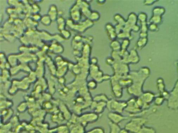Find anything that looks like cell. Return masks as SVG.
<instances>
[{
	"label": "cell",
	"mask_w": 178,
	"mask_h": 133,
	"mask_svg": "<svg viewBox=\"0 0 178 133\" xmlns=\"http://www.w3.org/2000/svg\"><path fill=\"white\" fill-rule=\"evenodd\" d=\"M108 117L109 119L110 120L111 122L116 124H118L121 121L126 118L125 116L120 114L114 112H109L108 114Z\"/></svg>",
	"instance_id": "obj_14"
},
{
	"label": "cell",
	"mask_w": 178,
	"mask_h": 133,
	"mask_svg": "<svg viewBox=\"0 0 178 133\" xmlns=\"http://www.w3.org/2000/svg\"><path fill=\"white\" fill-rule=\"evenodd\" d=\"M168 107L171 109L178 108V80L168 99Z\"/></svg>",
	"instance_id": "obj_7"
},
{
	"label": "cell",
	"mask_w": 178,
	"mask_h": 133,
	"mask_svg": "<svg viewBox=\"0 0 178 133\" xmlns=\"http://www.w3.org/2000/svg\"><path fill=\"white\" fill-rule=\"evenodd\" d=\"M127 106V102L119 101L114 99L109 100L107 104V107L111 112L121 114L125 110Z\"/></svg>",
	"instance_id": "obj_4"
},
{
	"label": "cell",
	"mask_w": 178,
	"mask_h": 133,
	"mask_svg": "<svg viewBox=\"0 0 178 133\" xmlns=\"http://www.w3.org/2000/svg\"><path fill=\"white\" fill-rule=\"evenodd\" d=\"M140 24V32L147 33L148 30V25L147 22H143Z\"/></svg>",
	"instance_id": "obj_39"
},
{
	"label": "cell",
	"mask_w": 178,
	"mask_h": 133,
	"mask_svg": "<svg viewBox=\"0 0 178 133\" xmlns=\"http://www.w3.org/2000/svg\"><path fill=\"white\" fill-rule=\"evenodd\" d=\"M98 119V114L95 112L94 113H87L84 114L78 118V121L83 126L85 125L89 122H94Z\"/></svg>",
	"instance_id": "obj_9"
},
{
	"label": "cell",
	"mask_w": 178,
	"mask_h": 133,
	"mask_svg": "<svg viewBox=\"0 0 178 133\" xmlns=\"http://www.w3.org/2000/svg\"><path fill=\"white\" fill-rule=\"evenodd\" d=\"M148 35H147V33L146 32H140V38H146V37H147Z\"/></svg>",
	"instance_id": "obj_50"
},
{
	"label": "cell",
	"mask_w": 178,
	"mask_h": 133,
	"mask_svg": "<svg viewBox=\"0 0 178 133\" xmlns=\"http://www.w3.org/2000/svg\"><path fill=\"white\" fill-rule=\"evenodd\" d=\"M143 103V109L147 108L149 105L155 98V95L151 91L144 92L142 95L139 97Z\"/></svg>",
	"instance_id": "obj_10"
},
{
	"label": "cell",
	"mask_w": 178,
	"mask_h": 133,
	"mask_svg": "<svg viewBox=\"0 0 178 133\" xmlns=\"http://www.w3.org/2000/svg\"><path fill=\"white\" fill-rule=\"evenodd\" d=\"M48 15L50 16L51 19L53 21H54L58 19V12L57 6L54 4L51 5L48 11Z\"/></svg>",
	"instance_id": "obj_17"
},
{
	"label": "cell",
	"mask_w": 178,
	"mask_h": 133,
	"mask_svg": "<svg viewBox=\"0 0 178 133\" xmlns=\"http://www.w3.org/2000/svg\"><path fill=\"white\" fill-rule=\"evenodd\" d=\"M164 99L163 97L162 96H158L157 97H156L155 98L154 100V103L157 106H160L162 104H163V101H164Z\"/></svg>",
	"instance_id": "obj_38"
},
{
	"label": "cell",
	"mask_w": 178,
	"mask_h": 133,
	"mask_svg": "<svg viewBox=\"0 0 178 133\" xmlns=\"http://www.w3.org/2000/svg\"><path fill=\"white\" fill-rule=\"evenodd\" d=\"M165 10L164 8L161 6H157L154 8L153 10V15L154 16H157L162 17L163 15H164L165 13Z\"/></svg>",
	"instance_id": "obj_21"
},
{
	"label": "cell",
	"mask_w": 178,
	"mask_h": 133,
	"mask_svg": "<svg viewBox=\"0 0 178 133\" xmlns=\"http://www.w3.org/2000/svg\"><path fill=\"white\" fill-rule=\"evenodd\" d=\"M119 133H129L128 131H127L126 130H120Z\"/></svg>",
	"instance_id": "obj_53"
},
{
	"label": "cell",
	"mask_w": 178,
	"mask_h": 133,
	"mask_svg": "<svg viewBox=\"0 0 178 133\" xmlns=\"http://www.w3.org/2000/svg\"><path fill=\"white\" fill-rule=\"evenodd\" d=\"M151 73L148 67L143 66L138 71H132L128 76L132 80V84L128 88V93L137 97H140L143 94V86L144 82L148 78Z\"/></svg>",
	"instance_id": "obj_1"
},
{
	"label": "cell",
	"mask_w": 178,
	"mask_h": 133,
	"mask_svg": "<svg viewBox=\"0 0 178 133\" xmlns=\"http://www.w3.org/2000/svg\"><path fill=\"white\" fill-rule=\"evenodd\" d=\"M107 102L101 101V102H96L93 101L91 104V108L94 109L95 112L97 114H100L103 113L104 111L105 107H107Z\"/></svg>",
	"instance_id": "obj_12"
},
{
	"label": "cell",
	"mask_w": 178,
	"mask_h": 133,
	"mask_svg": "<svg viewBox=\"0 0 178 133\" xmlns=\"http://www.w3.org/2000/svg\"><path fill=\"white\" fill-rule=\"evenodd\" d=\"M156 2H157L156 1H154V0H148V1L147 0V1H145L144 2V3L145 5H151Z\"/></svg>",
	"instance_id": "obj_46"
},
{
	"label": "cell",
	"mask_w": 178,
	"mask_h": 133,
	"mask_svg": "<svg viewBox=\"0 0 178 133\" xmlns=\"http://www.w3.org/2000/svg\"><path fill=\"white\" fill-rule=\"evenodd\" d=\"M157 87L158 90L160 91L161 94L163 93L165 91V85L164 84L163 79L162 78H159L157 80Z\"/></svg>",
	"instance_id": "obj_30"
},
{
	"label": "cell",
	"mask_w": 178,
	"mask_h": 133,
	"mask_svg": "<svg viewBox=\"0 0 178 133\" xmlns=\"http://www.w3.org/2000/svg\"><path fill=\"white\" fill-rule=\"evenodd\" d=\"M35 4H35L34 5H33V10H34V11L35 12V14H38V9L40 10V8H39L38 5H35Z\"/></svg>",
	"instance_id": "obj_48"
},
{
	"label": "cell",
	"mask_w": 178,
	"mask_h": 133,
	"mask_svg": "<svg viewBox=\"0 0 178 133\" xmlns=\"http://www.w3.org/2000/svg\"><path fill=\"white\" fill-rule=\"evenodd\" d=\"M51 58L50 57H47L46 59H45V62L47 63L49 68H50V70L51 71V73L56 75L57 70L56 69V68L55 67V64H54Z\"/></svg>",
	"instance_id": "obj_19"
},
{
	"label": "cell",
	"mask_w": 178,
	"mask_h": 133,
	"mask_svg": "<svg viewBox=\"0 0 178 133\" xmlns=\"http://www.w3.org/2000/svg\"><path fill=\"white\" fill-rule=\"evenodd\" d=\"M49 50L52 52L53 53L60 54L64 51L63 46L57 42H54L51 45Z\"/></svg>",
	"instance_id": "obj_16"
},
{
	"label": "cell",
	"mask_w": 178,
	"mask_h": 133,
	"mask_svg": "<svg viewBox=\"0 0 178 133\" xmlns=\"http://www.w3.org/2000/svg\"><path fill=\"white\" fill-rule=\"evenodd\" d=\"M100 18H101V15L99 12L97 11H93L88 19L94 22L98 21Z\"/></svg>",
	"instance_id": "obj_29"
},
{
	"label": "cell",
	"mask_w": 178,
	"mask_h": 133,
	"mask_svg": "<svg viewBox=\"0 0 178 133\" xmlns=\"http://www.w3.org/2000/svg\"><path fill=\"white\" fill-rule=\"evenodd\" d=\"M58 79H59L58 81H59L60 84L62 85H63V84H65V80L64 77H61V78H58Z\"/></svg>",
	"instance_id": "obj_49"
},
{
	"label": "cell",
	"mask_w": 178,
	"mask_h": 133,
	"mask_svg": "<svg viewBox=\"0 0 178 133\" xmlns=\"http://www.w3.org/2000/svg\"><path fill=\"white\" fill-rule=\"evenodd\" d=\"M57 24H58V30L61 31L65 29V25H66V22L65 19L62 17H59L57 19Z\"/></svg>",
	"instance_id": "obj_25"
},
{
	"label": "cell",
	"mask_w": 178,
	"mask_h": 133,
	"mask_svg": "<svg viewBox=\"0 0 178 133\" xmlns=\"http://www.w3.org/2000/svg\"><path fill=\"white\" fill-rule=\"evenodd\" d=\"M161 21H162V17L154 16V15L152 16V17L149 20L150 23H152V24H154L157 25L161 24Z\"/></svg>",
	"instance_id": "obj_31"
},
{
	"label": "cell",
	"mask_w": 178,
	"mask_h": 133,
	"mask_svg": "<svg viewBox=\"0 0 178 133\" xmlns=\"http://www.w3.org/2000/svg\"><path fill=\"white\" fill-rule=\"evenodd\" d=\"M142 109L138 104L137 98H131L127 101V106L125 110L130 114H135L140 112Z\"/></svg>",
	"instance_id": "obj_8"
},
{
	"label": "cell",
	"mask_w": 178,
	"mask_h": 133,
	"mask_svg": "<svg viewBox=\"0 0 178 133\" xmlns=\"http://www.w3.org/2000/svg\"><path fill=\"white\" fill-rule=\"evenodd\" d=\"M159 28H158V25H156L154 24L150 23V24L148 25V30H150L152 32H156L157 31H158Z\"/></svg>",
	"instance_id": "obj_41"
},
{
	"label": "cell",
	"mask_w": 178,
	"mask_h": 133,
	"mask_svg": "<svg viewBox=\"0 0 178 133\" xmlns=\"http://www.w3.org/2000/svg\"><path fill=\"white\" fill-rule=\"evenodd\" d=\"M140 57L138 52L135 49H132L129 52L128 56V64H137L140 62Z\"/></svg>",
	"instance_id": "obj_15"
},
{
	"label": "cell",
	"mask_w": 178,
	"mask_h": 133,
	"mask_svg": "<svg viewBox=\"0 0 178 133\" xmlns=\"http://www.w3.org/2000/svg\"><path fill=\"white\" fill-rule=\"evenodd\" d=\"M146 120L142 118H134L126 126V130L133 133H140Z\"/></svg>",
	"instance_id": "obj_2"
},
{
	"label": "cell",
	"mask_w": 178,
	"mask_h": 133,
	"mask_svg": "<svg viewBox=\"0 0 178 133\" xmlns=\"http://www.w3.org/2000/svg\"><path fill=\"white\" fill-rule=\"evenodd\" d=\"M60 32L61 37H63V39H70L71 33L68 30H66L65 29L61 31Z\"/></svg>",
	"instance_id": "obj_33"
},
{
	"label": "cell",
	"mask_w": 178,
	"mask_h": 133,
	"mask_svg": "<svg viewBox=\"0 0 178 133\" xmlns=\"http://www.w3.org/2000/svg\"><path fill=\"white\" fill-rule=\"evenodd\" d=\"M130 44V39H123V42L121 43V50L127 51V48L129 46Z\"/></svg>",
	"instance_id": "obj_37"
},
{
	"label": "cell",
	"mask_w": 178,
	"mask_h": 133,
	"mask_svg": "<svg viewBox=\"0 0 178 133\" xmlns=\"http://www.w3.org/2000/svg\"><path fill=\"white\" fill-rule=\"evenodd\" d=\"M110 125L111 127L110 133H119L120 130L118 124L110 122Z\"/></svg>",
	"instance_id": "obj_34"
},
{
	"label": "cell",
	"mask_w": 178,
	"mask_h": 133,
	"mask_svg": "<svg viewBox=\"0 0 178 133\" xmlns=\"http://www.w3.org/2000/svg\"><path fill=\"white\" fill-rule=\"evenodd\" d=\"M43 62H41V64H38V66H37V70L35 72L36 73V74L37 76V77H39V78H43V73H44V67H43Z\"/></svg>",
	"instance_id": "obj_28"
},
{
	"label": "cell",
	"mask_w": 178,
	"mask_h": 133,
	"mask_svg": "<svg viewBox=\"0 0 178 133\" xmlns=\"http://www.w3.org/2000/svg\"><path fill=\"white\" fill-rule=\"evenodd\" d=\"M110 47L114 52H119L121 50V43L117 39L113 40L110 43Z\"/></svg>",
	"instance_id": "obj_23"
},
{
	"label": "cell",
	"mask_w": 178,
	"mask_h": 133,
	"mask_svg": "<svg viewBox=\"0 0 178 133\" xmlns=\"http://www.w3.org/2000/svg\"><path fill=\"white\" fill-rule=\"evenodd\" d=\"M121 78H122L120 76L114 74L110 79L112 93L114 96L117 98H120L123 95V87L119 83V80Z\"/></svg>",
	"instance_id": "obj_6"
},
{
	"label": "cell",
	"mask_w": 178,
	"mask_h": 133,
	"mask_svg": "<svg viewBox=\"0 0 178 133\" xmlns=\"http://www.w3.org/2000/svg\"><path fill=\"white\" fill-rule=\"evenodd\" d=\"M20 66H13L12 68H10V73L12 75H15V74L18 73V72L20 71Z\"/></svg>",
	"instance_id": "obj_40"
},
{
	"label": "cell",
	"mask_w": 178,
	"mask_h": 133,
	"mask_svg": "<svg viewBox=\"0 0 178 133\" xmlns=\"http://www.w3.org/2000/svg\"><path fill=\"white\" fill-rule=\"evenodd\" d=\"M105 132L103 131V128L101 127H96L93 128L91 131L88 132L87 133H104Z\"/></svg>",
	"instance_id": "obj_43"
},
{
	"label": "cell",
	"mask_w": 178,
	"mask_h": 133,
	"mask_svg": "<svg viewBox=\"0 0 178 133\" xmlns=\"http://www.w3.org/2000/svg\"><path fill=\"white\" fill-rule=\"evenodd\" d=\"M138 20L140 21V23L147 22V16L145 12H140L138 16Z\"/></svg>",
	"instance_id": "obj_36"
},
{
	"label": "cell",
	"mask_w": 178,
	"mask_h": 133,
	"mask_svg": "<svg viewBox=\"0 0 178 133\" xmlns=\"http://www.w3.org/2000/svg\"><path fill=\"white\" fill-rule=\"evenodd\" d=\"M82 51H83L82 57L85 58H88L90 56V53H91V47L88 43H87L84 45Z\"/></svg>",
	"instance_id": "obj_22"
},
{
	"label": "cell",
	"mask_w": 178,
	"mask_h": 133,
	"mask_svg": "<svg viewBox=\"0 0 178 133\" xmlns=\"http://www.w3.org/2000/svg\"><path fill=\"white\" fill-rule=\"evenodd\" d=\"M148 42V39L147 37H146V38H140V39H138V41L136 42V48L138 49H143L144 47L145 46L147 43Z\"/></svg>",
	"instance_id": "obj_20"
},
{
	"label": "cell",
	"mask_w": 178,
	"mask_h": 133,
	"mask_svg": "<svg viewBox=\"0 0 178 133\" xmlns=\"http://www.w3.org/2000/svg\"><path fill=\"white\" fill-rule=\"evenodd\" d=\"M97 3L99 5H103L105 3V1H98Z\"/></svg>",
	"instance_id": "obj_52"
},
{
	"label": "cell",
	"mask_w": 178,
	"mask_h": 133,
	"mask_svg": "<svg viewBox=\"0 0 178 133\" xmlns=\"http://www.w3.org/2000/svg\"><path fill=\"white\" fill-rule=\"evenodd\" d=\"M140 30V27L138 25L133 26V27L132 28V31H133L134 32H138Z\"/></svg>",
	"instance_id": "obj_47"
},
{
	"label": "cell",
	"mask_w": 178,
	"mask_h": 133,
	"mask_svg": "<svg viewBox=\"0 0 178 133\" xmlns=\"http://www.w3.org/2000/svg\"><path fill=\"white\" fill-rule=\"evenodd\" d=\"M40 21L41 22V24L43 25H44L45 26L49 27L50 26L51 24V22L52 21V20L51 19L50 16L48 15H43V16L41 17Z\"/></svg>",
	"instance_id": "obj_24"
},
{
	"label": "cell",
	"mask_w": 178,
	"mask_h": 133,
	"mask_svg": "<svg viewBox=\"0 0 178 133\" xmlns=\"http://www.w3.org/2000/svg\"><path fill=\"white\" fill-rule=\"evenodd\" d=\"M37 77V76L36 74V72H30V75L29 77L28 78L30 83L31 82H33L35 81L36 80V78Z\"/></svg>",
	"instance_id": "obj_42"
},
{
	"label": "cell",
	"mask_w": 178,
	"mask_h": 133,
	"mask_svg": "<svg viewBox=\"0 0 178 133\" xmlns=\"http://www.w3.org/2000/svg\"><path fill=\"white\" fill-rule=\"evenodd\" d=\"M105 28L109 38L112 41L116 39V38L118 37V33L115 27H114L110 23H108L105 25Z\"/></svg>",
	"instance_id": "obj_13"
},
{
	"label": "cell",
	"mask_w": 178,
	"mask_h": 133,
	"mask_svg": "<svg viewBox=\"0 0 178 133\" xmlns=\"http://www.w3.org/2000/svg\"><path fill=\"white\" fill-rule=\"evenodd\" d=\"M81 14L82 11L80 7L76 3V4L73 5L71 9V17L72 18L71 19L74 22L80 21L81 18Z\"/></svg>",
	"instance_id": "obj_11"
},
{
	"label": "cell",
	"mask_w": 178,
	"mask_h": 133,
	"mask_svg": "<svg viewBox=\"0 0 178 133\" xmlns=\"http://www.w3.org/2000/svg\"><path fill=\"white\" fill-rule=\"evenodd\" d=\"M140 133H155V132L153 130V128L145 127L142 128Z\"/></svg>",
	"instance_id": "obj_44"
},
{
	"label": "cell",
	"mask_w": 178,
	"mask_h": 133,
	"mask_svg": "<svg viewBox=\"0 0 178 133\" xmlns=\"http://www.w3.org/2000/svg\"><path fill=\"white\" fill-rule=\"evenodd\" d=\"M106 63L109 65V66H113L114 64L115 63V60L112 57H108L106 59Z\"/></svg>",
	"instance_id": "obj_45"
},
{
	"label": "cell",
	"mask_w": 178,
	"mask_h": 133,
	"mask_svg": "<svg viewBox=\"0 0 178 133\" xmlns=\"http://www.w3.org/2000/svg\"><path fill=\"white\" fill-rule=\"evenodd\" d=\"M97 82L95 81V80H90L88 82L87 84V87L88 89H90L91 90H94L97 88Z\"/></svg>",
	"instance_id": "obj_35"
},
{
	"label": "cell",
	"mask_w": 178,
	"mask_h": 133,
	"mask_svg": "<svg viewBox=\"0 0 178 133\" xmlns=\"http://www.w3.org/2000/svg\"><path fill=\"white\" fill-rule=\"evenodd\" d=\"M109 99H108L107 96H106L105 94H99L96 95L95 97L94 98L93 101H96V102H101V101H105V102H108L109 101Z\"/></svg>",
	"instance_id": "obj_27"
},
{
	"label": "cell",
	"mask_w": 178,
	"mask_h": 133,
	"mask_svg": "<svg viewBox=\"0 0 178 133\" xmlns=\"http://www.w3.org/2000/svg\"><path fill=\"white\" fill-rule=\"evenodd\" d=\"M27 108V104L26 102H22L17 107V111L20 113H23L24 111L26 110Z\"/></svg>",
	"instance_id": "obj_32"
},
{
	"label": "cell",
	"mask_w": 178,
	"mask_h": 133,
	"mask_svg": "<svg viewBox=\"0 0 178 133\" xmlns=\"http://www.w3.org/2000/svg\"><path fill=\"white\" fill-rule=\"evenodd\" d=\"M18 59V55H11L8 57V62L12 66H17L16 62Z\"/></svg>",
	"instance_id": "obj_26"
},
{
	"label": "cell",
	"mask_w": 178,
	"mask_h": 133,
	"mask_svg": "<svg viewBox=\"0 0 178 133\" xmlns=\"http://www.w3.org/2000/svg\"><path fill=\"white\" fill-rule=\"evenodd\" d=\"M93 24L94 23L93 21L88 19L84 22H80V24L78 25H75L74 24V21L71 19L68 20V21H66V25L68 27L80 32L85 31L87 29L93 26Z\"/></svg>",
	"instance_id": "obj_3"
},
{
	"label": "cell",
	"mask_w": 178,
	"mask_h": 133,
	"mask_svg": "<svg viewBox=\"0 0 178 133\" xmlns=\"http://www.w3.org/2000/svg\"><path fill=\"white\" fill-rule=\"evenodd\" d=\"M138 20V17L136 15L134 12H131L128 16V19L126 20V22H128V24L132 26L136 25L137 21Z\"/></svg>",
	"instance_id": "obj_18"
},
{
	"label": "cell",
	"mask_w": 178,
	"mask_h": 133,
	"mask_svg": "<svg viewBox=\"0 0 178 133\" xmlns=\"http://www.w3.org/2000/svg\"><path fill=\"white\" fill-rule=\"evenodd\" d=\"M97 62H98V60L97 59V58L93 57L91 59V64H97Z\"/></svg>",
	"instance_id": "obj_51"
},
{
	"label": "cell",
	"mask_w": 178,
	"mask_h": 133,
	"mask_svg": "<svg viewBox=\"0 0 178 133\" xmlns=\"http://www.w3.org/2000/svg\"><path fill=\"white\" fill-rule=\"evenodd\" d=\"M112 66L114 74L122 78L128 76L130 73L128 64L122 62H115Z\"/></svg>",
	"instance_id": "obj_5"
}]
</instances>
